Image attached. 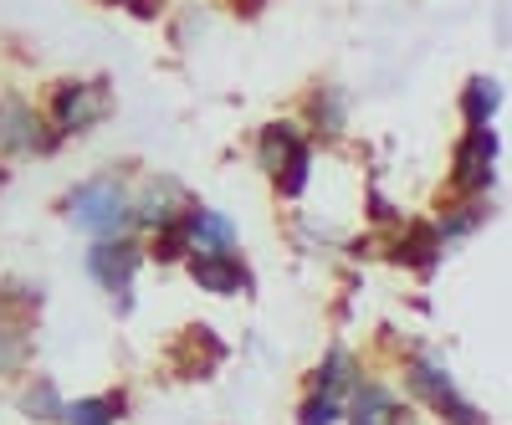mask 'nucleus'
I'll return each instance as SVG.
<instances>
[{
    "label": "nucleus",
    "instance_id": "obj_14",
    "mask_svg": "<svg viewBox=\"0 0 512 425\" xmlns=\"http://www.w3.org/2000/svg\"><path fill=\"white\" fill-rule=\"evenodd\" d=\"M31 415H57V405H52V390L41 385V390H31V405H26Z\"/></svg>",
    "mask_w": 512,
    "mask_h": 425
},
{
    "label": "nucleus",
    "instance_id": "obj_7",
    "mask_svg": "<svg viewBox=\"0 0 512 425\" xmlns=\"http://www.w3.org/2000/svg\"><path fill=\"white\" fill-rule=\"evenodd\" d=\"M195 277H200V287H210V292H236V287L246 282V272L226 257V251H221V257H200V262H195Z\"/></svg>",
    "mask_w": 512,
    "mask_h": 425
},
{
    "label": "nucleus",
    "instance_id": "obj_1",
    "mask_svg": "<svg viewBox=\"0 0 512 425\" xmlns=\"http://www.w3.org/2000/svg\"><path fill=\"white\" fill-rule=\"evenodd\" d=\"M72 221L88 226V231H98V236H118V231L128 226V195H123V185H113V180L82 185V190L72 195Z\"/></svg>",
    "mask_w": 512,
    "mask_h": 425
},
{
    "label": "nucleus",
    "instance_id": "obj_3",
    "mask_svg": "<svg viewBox=\"0 0 512 425\" xmlns=\"http://www.w3.org/2000/svg\"><path fill=\"white\" fill-rule=\"evenodd\" d=\"M492 154H497V139H492L487 129H477L472 139L461 144V164H456V180H461L466 190H482V185H492Z\"/></svg>",
    "mask_w": 512,
    "mask_h": 425
},
{
    "label": "nucleus",
    "instance_id": "obj_11",
    "mask_svg": "<svg viewBox=\"0 0 512 425\" xmlns=\"http://www.w3.org/2000/svg\"><path fill=\"white\" fill-rule=\"evenodd\" d=\"M113 410H118V405H108V400H77V405L67 410V420H72V425H113Z\"/></svg>",
    "mask_w": 512,
    "mask_h": 425
},
{
    "label": "nucleus",
    "instance_id": "obj_10",
    "mask_svg": "<svg viewBox=\"0 0 512 425\" xmlns=\"http://www.w3.org/2000/svg\"><path fill=\"white\" fill-rule=\"evenodd\" d=\"M292 144H297L292 129H282V123H277V129H267V134H262V164H267V169H282V159L292 154Z\"/></svg>",
    "mask_w": 512,
    "mask_h": 425
},
{
    "label": "nucleus",
    "instance_id": "obj_9",
    "mask_svg": "<svg viewBox=\"0 0 512 425\" xmlns=\"http://www.w3.org/2000/svg\"><path fill=\"white\" fill-rule=\"evenodd\" d=\"M492 108H497V88H492L487 77H477V82H472V93H466V113H472V123H477V129H482V123L492 118Z\"/></svg>",
    "mask_w": 512,
    "mask_h": 425
},
{
    "label": "nucleus",
    "instance_id": "obj_15",
    "mask_svg": "<svg viewBox=\"0 0 512 425\" xmlns=\"http://www.w3.org/2000/svg\"><path fill=\"white\" fill-rule=\"evenodd\" d=\"M16 354H21V338L16 333H0V369H11Z\"/></svg>",
    "mask_w": 512,
    "mask_h": 425
},
{
    "label": "nucleus",
    "instance_id": "obj_12",
    "mask_svg": "<svg viewBox=\"0 0 512 425\" xmlns=\"http://www.w3.org/2000/svg\"><path fill=\"white\" fill-rule=\"evenodd\" d=\"M338 415H344V405H338V395L328 390V395H313V400H308V410L297 415V420H303V425H333Z\"/></svg>",
    "mask_w": 512,
    "mask_h": 425
},
{
    "label": "nucleus",
    "instance_id": "obj_8",
    "mask_svg": "<svg viewBox=\"0 0 512 425\" xmlns=\"http://www.w3.org/2000/svg\"><path fill=\"white\" fill-rule=\"evenodd\" d=\"M395 415H400V405L384 395L379 385H369V390H359V405H354V425H395Z\"/></svg>",
    "mask_w": 512,
    "mask_h": 425
},
{
    "label": "nucleus",
    "instance_id": "obj_13",
    "mask_svg": "<svg viewBox=\"0 0 512 425\" xmlns=\"http://www.w3.org/2000/svg\"><path fill=\"white\" fill-rule=\"evenodd\" d=\"M303 175H308V149L297 144V149H292V169H282V180H277L282 195H297V190H303Z\"/></svg>",
    "mask_w": 512,
    "mask_h": 425
},
{
    "label": "nucleus",
    "instance_id": "obj_16",
    "mask_svg": "<svg viewBox=\"0 0 512 425\" xmlns=\"http://www.w3.org/2000/svg\"><path fill=\"white\" fill-rule=\"evenodd\" d=\"M338 379H344V354H333L328 369H323V385H338Z\"/></svg>",
    "mask_w": 512,
    "mask_h": 425
},
{
    "label": "nucleus",
    "instance_id": "obj_2",
    "mask_svg": "<svg viewBox=\"0 0 512 425\" xmlns=\"http://www.w3.org/2000/svg\"><path fill=\"white\" fill-rule=\"evenodd\" d=\"M103 103H108V88L103 82H88V88H62L57 93V123L62 129H82V123H93L98 113H103Z\"/></svg>",
    "mask_w": 512,
    "mask_h": 425
},
{
    "label": "nucleus",
    "instance_id": "obj_5",
    "mask_svg": "<svg viewBox=\"0 0 512 425\" xmlns=\"http://www.w3.org/2000/svg\"><path fill=\"white\" fill-rule=\"evenodd\" d=\"M88 267L103 287H123L128 277H134V246H123V241H103L88 251Z\"/></svg>",
    "mask_w": 512,
    "mask_h": 425
},
{
    "label": "nucleus",
    "instance_id": "obj_4",
    "mask_svg": "<svg viewBox=\"0 0 512 425\" xmlns=\"http://www.w3.org/2000/svg\"><path fill=\"white\" fill-rule=\"evenodd\" d=\"M185 241H190V246H200L205 257H221V251H231V241H236V226H231L226 216H216V210H195Z\"/></svg>",
    "mask_w": 512,
    "mask_h": 425
},
{
    "label": "nucleus",
    "instance_id": "obj_6",
    "mask_svg": "<svg viewBox=\"0 0 512 425\" xmlns=\"http://www.w3.org/2000/svg\"><path fill=\"white\" fill-rule=\"evenodd\" d=\"M0 144L6 149H36L41 144V129H36V118L16 103H6V113H0Z\"/></svg>",
    "mask_w": 512,
    "mask_h": 425
}]
</instances>
